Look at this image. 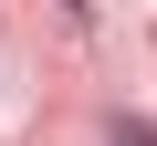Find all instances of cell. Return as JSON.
I'll use <instances>...</instances> for the list:
<instances>
[{
    "label": "cell",
    "instance_id": "cell-1",
    "mask_svg": "<svg viewBox=\"0 0 157 146\" xmlns=\"http://www.w3.org/2000/svg\"><path fill=\"white\" fill-rule=\"evenodd\" d=\"M105 146H157V125H147V115H115V125H105Z\"/></svg>",
    "mask_w": 157,
    "mask_h": 146
}]
</instances>
